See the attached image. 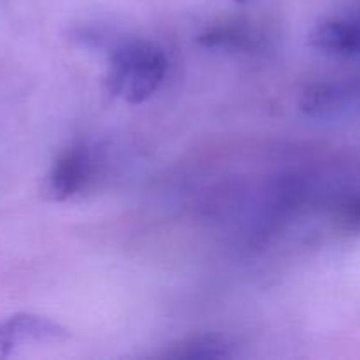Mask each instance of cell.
Wrapping results in <instances>:
<instances>
[{
    "label": "cell",
    "instance_id": "6da1fadb",
    "mask_svg": "<svg viewBox=\"0 0 360 360\" xmlns=\"http://www.w3.org/2000/svg\"><path fill=\"white\" fill-rule=\"evenodd\" d=\"M167 76L164 49L150 41H129L120 44L109 58V94L129 104L150 98Z\"/></svg>",
    "mask_w": 360,
    "mask_h": 360
},
{
    "label": "cell",
    "instance_id": "7a4b0ae2",
    "mask_svg": "<svg viewBox=\"0 0 360 360\" xmlns=\"http://www.w3.org/2000/svg\"><path fill=\"white\" fill-rule=\"evenodd\" d=\"M309 44L327 55H360V6L348 14L316 25L309 35Z\"/></svg>",
    "mask_w": 360,
    "mask_h": 360
},
{
    "label": "cell",
    "instance_id": "3957f363",
    "mask_svg": "<svg viewBox=\"0 0 360 360\" xmlns=\"http://www.w3.org/2000/svg\"><path fill=\"white\" fill-rule=\"evenodd\" d=\"M90 155L84 148H70L58 157L46 178V193L53 200L76 195L90 176Z\"/></svg>",
    "mask_w": 360,
    "mask_h": 360
},
{
    "label": "cell",
    "instance_id": "277c9868",
    "mask_svg": "<svg viewBox=\"0 0 360 360\" xmlns=\"http://www.w3.org/2000/svg\"><path fill=\"white\" fill-rule=\"evenodd\" d=\"M200 46L211 49H229V51H252L262 46L264 35L255 27L241 21H225V23L207 27L197 37Z\"/></svg>",
    "mask_w": 360,
    "mask_h": 360
},
{
    "label": "cell",
    "instance_id": "5b68a950",
    "mask_svg": "<svg viewBox=\"0 0 360 360\" xmlns=\"http://www.w3.org/2000/svg\"><path fill=\"white\" fill-rule=\"evenodd\" d=\"M165 357L171 359H225L231 357V347L227 340L218 334H197L165 352Z\"/></svg>",
    "mask_w": 360,
    "mask_h": 360
},
{
    "label": "cell",
    "instance_id": "8992f818",
    "mask_svg": "<svg viewBox=\"0 0 360 360\" xmlns=\"http://www.w3.org/2000/svg\"><path fill=\"white\" fill-rule=\"evenodd\" d=\"M334 217L345 231L360 234V190L345 193L336 200Z\"/></svg>",
    "mask_w": 360,
    "mask_h": 360
},
{
    "label": "cell",
    "instance_id": "52a82bcc",
    "mask_svg": "<svg viewBox=\"0 0 360 360\" xmlns=\"http://www.w3.org/2000/svg\"><path fill=\"white\" fill-rule=\"evenodd\" d=\"M232 2H236V4H248V2H252V0H232Z\"/></svg>",
    "mask_w": 360,
    "mask_h": 360
}]
</instances>
